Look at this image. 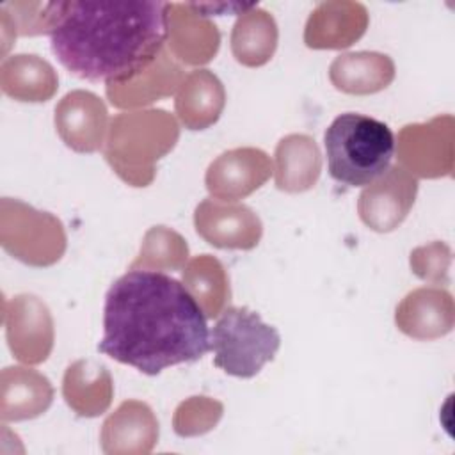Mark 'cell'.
I'll return each mask as SVG.
<instances>
[{
    "label": "cell",
    "mask_w": 455,
    "mask_h": 455,
    "mask_svg": "<svg viewBox=\"0 0 455 455\" xmlns=\"http://www.w3.org/2000/svg\"><path fill=\"white\" fill-rule=\"evenodd\" d=\"M206 318L181 281L158 270L130 268L105 295L98 352L144 375H158L169 366L199 361L210 350Z\"/></svg>",
    "instance_id": "1"
},
{
    "label": "cell",
    "mask_w": 455,
    "mask_h": 455,
    "mask_svg": "<svg viewBox=\"0 0 455 455\" xmlns=\"http://www.w3.org/2000/svg\"><path fill=\"white\" fill-rule=\"evenodd\" d=\"M44 34L69 73L108 87L121 85L160 59L169 39V4L46 2Z\"/></svg>",
    "instance_id": "2"
},
{
    "label": "cell",
    "mask_w": 455,
    "mask_h": 455,
    "mask_svg": "<svg viewBox=\"0 0 455 455\" xmlns=\"http://www.w3.org/2000/svg\"><path fill=\"white\" fill-rule=\"evenodd\" d=\"M222 105V84L208 69H199L188 75L176 98L178 116L190 130H203L215 123Z\"/></svg>",
    "instance_id": "10"
},
{
    "label": "cell",
    "mask_w": 455,
    "mask_h": 455,
    "mask_svg": "<svg viewBox=\"0 0 455 455\" xmlns=\"http://www.w3.org/2000/svg\"><path fill=\"white\" fill-rule=\"evenodd\" d=\"M279 347V331L245 306L222 309L210 331L213 364L238 379L258 375L267 363L274 361Z\"/></svg>",
    "instance_id": "4"
},
{
    "label": "cell",
    "mask_w": 455,
    "mask_h": 455,
    "mask_svg": "<svg viewBox=\"0 0 455 455\" xmlns=\"http://www.w3.org/2000/svg\"><path fill=\"white\" fill-rule=\"evenodd\" d=\"M32 84L37 101L48 100L55 87L57 78L52 66L37 55H12L2 62V89L5 94L27 101V91Z\"/></svg>",
    "instance_id": "12"
},
{
    "label": "cell",
    "mask_w": 455,
    "mask_h": 455,
    "mask_svg": "<svg viewBox=\"0 0 455 455\" xmlns=\"http://www.w3.org/2000/svg\"><path fill=\"white\" fill-rule=\"evenodd\" d=\"M270 160L259 149L243 148L220 155L206 172V188L215 197L238 199L261 187L270 176Z\"/></svg>",
    "instance_id": "7"
},
{
    "label": "cell",
    "mask_w": 455,
    "mask_h": 455,
    "mask_svg": "<svg viewBox=\"0 0 455 455\" xmlns=\"http://www.w3.org/2000/svg\"><path fill=\"white\" fill-rule=\"evenodd\" d=\"M327 171L347 187H364L380 178L395 156L391 128L359 112H343L323 133Z\"/></svg>",
    "instance_id": "3"
},
{
    "label": "cell",
    "mask_w": 455,
    "mask_h": 455,
    "mask_svg": "<svg viewBox=\"0 0 455 455\" xmlns=\"http://www.w3.org/2000/svg\"><path fill=\"white\" fill-rule=\"evenodd\" d=\"M275 156H277V187L281 190L300 192L297 169H300L302 180L307 188L316 181L320 174V153L313 139L307 137L299 160L295 158L291 137H286L279 142Z\"/></svg>",
    "instance_id": "13"
},
{
    "label": "cell",
    "mask_w": 455,
    "mask_h": 455,
    "mask_svg": "<svg viewBox=\"0 0 455 455\" xmlns=\"http://www.w3.org/2000/svg\"><path fill=\"white\" fill-rule=\"evenodd\" d=\"M197 14L208 16H224V14H243L256 7V4H242V2H213V4H188Z\"/></svg>",
    "instance_id": "15"
},
{
    "label": "cell",
    "mask_w": 455,
    "mask_h": 455,
    "mask_svg": "<svg viewBox=\"0 0 455 455\" xmlns=\"http://www.w3.org/2000/svg\"><path fill=\"white\" fill-rule=\"evenodd\" d=\"M451 304V297L439 290H416L396 307V325L412 338H435L451 329V313L443 315V306Z\"/></svg>",
    "instance_id": "9"
},
{
    "label": "cell",
    "mask_w": 455,
    "mask_h": 455,
    "mask_svg": "<svg viewBox=\"0 0 455 455\" xmlns=\"http://www.w3.org/2000/svg\"><path fill=\"white\" fill-rule=\"evenodd\" d=\"M275 44L277 25L267 11L252 7L240 14L231 34V48L238 62L261 66L272 57Z\"/></svg>",
    "instance_id": "11"
},
{
    "label": "cell",
    "mask_w": 455,
    "mask_h": 455,
    "mask_svg": "<svg viewBox=\"0 0 455 455\" xmlns=\"http://www.w3.org/2000/svg\"><path fill=\"white\" fill-rule=\"evenodd\" d=\"M105 121L107 110L91 92H69L55 108L57 130L64 142L75 151H96L101 146Z\"/></svg>",
    "instance_id": "8"
},
{
    "label": "cell",
    "mask_w": 455,
    "mask_h": 455,
    "mask_svg": "<svg viewBox=\"0 0 455 455\" xmlns=\"http://www.w3.org/2000/svg\"><path fill=\"white\" fill-rule=\"evenodd\" d=\"M386 55L375 53V52H357V53H347L343 59L355 69H359L357 75L334 78L332 84L336 89L345 92H355V94H366V92H377L393 80L395 71H380V73H366V69L377 66Z\"/></svg>",
    "instance_id": "14"
},
{
    "label": "cell",
    "mask_w": 455,
    "mask_h": 455,
    "mask_svg": "<svg viewBox=\"0 0 455 455\" xmlns=\"http://www.w3.org/2000/svg\"><path fill=\"white\" fill-rule=\"evenodd\" d=\"M418 181L402 167H393L382 174V180L370 183L359 197V215L366 226L375 231L395 229L407 215Z\"/></svg>",
    "instance_id": "5"
},
{
    "label": "cell",
    "mask_w": 455,
    "mask_h": 455,
    "mask_svg": "<svg viewBox=\"0 0 455 455\" xmlns=\"http://www.w3.org/2000/svg\"><path fill=\"white\" fill-rule=\"evenodd\" d=\"M196 229L220 249H252L261 236V222L243 204H219L203 201L196 208Z\"/></svg>",
    "instance_id": "6"
}]
</instances>
